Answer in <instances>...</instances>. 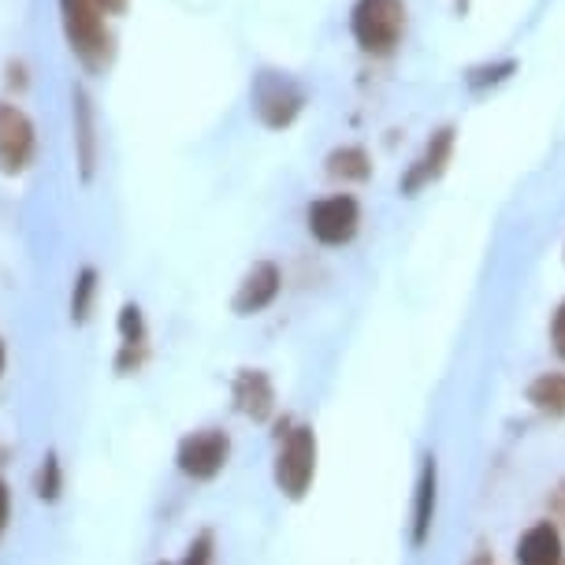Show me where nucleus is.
Instances as JSON below:
<instances>
[{"label":"nucleus","instance_id":"nucleus-9","mask_svg":"<svg viewBox=\"0 0 565 565\" xmlns=\"http://www.w3.org/2000/svg\"><path fill=\"white\" fill-rule=\"evenodd\" d=\"M450 157H454V127H443V130H436V135L428 138L424 153L409 164L406 179H402V194L413 198V194H420L428 183H436L443 171H447Z\"/></svg>","mask_w":565,"mask_h":565},{"label":"nucleus","instance_id":"nucleus-3","mask_svg":"<svg viewBox=\"0 0 565 565\" xmlns=\"http://www.w3.org/2000/svg\"><path fill=\"white\" fill-rule=\"evenodd\" d=\"M60 12H64L71 53L94 71L105 67L113 60V34L105 26V8L97 0H60Z\"/></svg>","mask_w":565,"mask_h":565},{"label":"nucleus","instance_id":"nucleus-19","mask_svg":"<svg viewBox=\"0 0 565 565\" xmlns=\"http://www.w3.org/2000/svg\"><path fill=\"white\" fill-rule=\"evenodd\" d=\"M513 71H518L513 60H502V64H491V67H477V71H469V86L472 89L494 86V83H502V78H510Z\"/></svg>","mask_w":565,"mask_h":565},{"label":"nucleus","instance_id":"nucleus-24","mask_svg":"<svg viewBox=\"0 0 565 565\" xmlns=\"http://www.w3.org/2000/svg\"><path fill=\"white\" fill-rule=\"evenodd\" d=\"M469 565H494V562L488 558V554H477V558H472Z\"/></svg>","mask_w":565,"mask_h":565},{"label":"nucleus","instance_id":"nucleus-23","mask_svg":"<svg viewBox=\"0 0 565 565\" xmlns=\"http://www.w3.org/2000/svg\"><path fill=\"white\" fill-rule=\"evenodd\" d=\"M100 8H105V15H119L127 8V0H97Z\"/></svg>","mask_w":565,"mask_h":565},{"label":"nucleus","instance_id":"nucleus-7","mask_svg":"<svg viewBox=\"0 0 565 565\" xmlns=\"http://www.w3.org/2000/svg\"><path fill=\"white\" fill-rule=\"evenodd\" d=\"M34 160V127L15 105H0V168L19 175Z\"/></svg>","mask_w":565,"mask_h":565},{"label":"nucleus","instance_id":"nucleus-17","mask_svg":"<svg viewBox=\"0 0 565 565\" xmlns=\"http://www.w3.org/2000/svg\"><path fill=\"white\" fill-rule=\"evenodd\" d=\"M34 491L42 502H60V494H64V461H60L56 450H49L42 458V466H38Z\"/></svg>","mask_w":565,"mask_h":565},{"label":"nucleus","instance_id":"nucleus-15","mask_svg":"<svg viewBox=\"0 0 565 565\" xmlns=\"http://www.w3.org/2000/svg\"><path fill=\"white\" fill-rule=\"evenodd\" d=\"M529 402L547 417H565V376L562 372H543L529 383Z\"/></svg>","mask_w":565,"mask_h":565},{"label":"nucleus","instance_id":"nucleus-4","mask_svg":"<svg viewBox=\"0 0 565 565\" xmlns=\"http://www.w3.org/2000/svg\"><path fill=\"white\" fill-rule=\"evenodd\" d=\"M231 461V436L224 428H198L179 439L175 466L186 480H216Z\"/></svg>","mask_w":565,"mask_h":565},{"label":"nucleus","instance_id":"nucleus-13","mask_svg":"<svg viewBox=\"0 0 565 565\" xmlns=\"http://www.w3.org/2000/svg\"><path fill=\"white\" fill-rule=\"evenodd\" d=\"M119 358H116V372H138L141 361H146V320H141V309L138 306H124L119 312Z\"/></svg>","mask_w":565,"mask_h":565},{"label":"nucleus","instance_id":"nucleus-25","mask_svg":"<svg viewBox=\"0 0 565 565\" xmlns=\"http://www.w3.org/2000/svg\"><path fill=\"white\" fill-rule=\"evenodd\" d=\"M0 376H4V342H0Z\"/></svg>","mask_w":565,"mask_h":565},{"label":"nucleus","instance_id":"nucleus-6","mask_svg":"<svg viewBox=\"0 0 565 565\" xmlns=\"http://www.w3.org/2000/svg\"><path fill=\"white\" fill-rule=\"evenodd\" d=\"M309 235L320 246H347L361 227V205L350 194H331L309 205Z\"/></svg>","mask_w":565,"mask_h":565},{"label":"nucleus","instance_id":"nucleus-12","mask_svg":"<svg viewBox=\"0 0 565 565\" xmlns=\"http://www.w3.org/2000/svg\"><path fill=\"white\" fill-rule=\"evenodd\" d=\"M518 565H565V543L554 521H536L518 540Z\"/></svg>","mask_w":565,"mask_h":565},{"label":"nucleus","instance_id":"nucleus-2","mask_svg":"<svg viewBox=\"0 0 565 565\" xmlns=\"http://www.w3.org/2000/svg\"><path fill=\"white\" fill-rule=\"evenodd\" d=\"M353 42L369 56H391L406 34V4L402 0H358L350 12Z\"/></svg>","mask_w":565,"mask_h":565},{"label":"nucleus","instance_id":"nucleus-8","mask_svg":"<svg viewBox=\"0 0 565 565\" xmlns=\"http://www.w3.org/2000/svg\"><path fill=\"white\" fill-rule=\"evenodd\" d=\"M436 502H439V466L436 458H424L417 472V491H413V513H409V543L424 547L436 524Z\"/></svg>","mask_w":565,"mask_h":565},{"label":"nucleus","instance_id":"nucleus-21","mask_svg":"<svg viewBox=\"0 0 565 565\" xmlns=\"http://www.w3.org/2000/svg\"><path fill=\"white\" fill-rule=\"evenodd\" d=\"M551 347L565 361V301L554 309V317H551Z\"/></svg>","mask_w":565,"mask_h":565},{"label":"nucleus","instance_id":"nucleus-11","mask_svg":"<svg viewBox=\"0 0 565 565\" xmlns=\"http://www.w3.org/2000/svg\"><path fill=\"white\" fill-rule=\"evenodd\" d=\"M279 282H282V271L279 265H271V260H257L254 268L242 276L238 290H235V312L238 317H254V312H265L271 301L279 295Z\"/></svg>","mask_w":565,"mask_h":565},{"label":"nucleus","instance_id":"nucleus-18","mask_svg":"<svg viewBox=\"0 0 565 565\" xmlns=\"http://www.w3.org/2000/svg\"><path fill=\"white\" fill-rule=\"evenodd\" d=\"M94 298H97V271L94 268H83L75 276V290H71V320L83 324L94 309Z\"/></svg>","mask_w":565,"mask_h":565},{"label":"nucleus","instance_id":"nucleus-22","mask_svg":"<svg viewBox=\"0 0 565 565\" xmlns=\"http://www.w3.org/2000/svg\"><path fill=\"white\" fill-rule=\"evenodd\" d=\"M8 521H12V488L0 477V536L8 532Z\"/></svg>","mask_w":565,"mask_h":565},{"label":"nucleus","instance_id":"nucleus-1","mask_svg":"<svg viewBox=\"0 0 565 565\" xmlns=\"http://www.w3.org/2000/svg\"><path fill=\"white\" fill-rule=\"evenodd\" d=\"M276 461H271V477H276V488L282 499L301 502L317 480V431L309 424H279L276 436Z\"/></svg>","mask_w":565,"mask_h":565},{"label":"nucleus","instance_id":"nucleus-10","mask_svg":"<svg viewBox=\"0 0 565 565\" xmlns=\"http://www.w3.org/2000/svg\"><path fill=\"white\" fill-rule=\"evenodd\" d=\"M231 398H235V409L242 417H249L254 424H265L276 413V387H271L268 372L260 369H242L231 383Z\"/></svg>","mask_w":565,"mask_h":565},{"label":"nucleus","instance_id":"nucleus-5","mask_svg":"<svg viewBox=\"0 0 565 565\" xmlns=\"http://www.w3.org/2000/svg\"><path fill=\"white\" fill-rule=\"evenodd\" d=\"M254 108L268 130H282L295 124L298 113L306 108V94H301L295 78L279 75V71H260L254 86Z\"/></svg>","mask_w":565,"mask_h":565},{"label":"nucleus","instance_id":"nucleus-16","mask_svg":"<svg viewBox=\"0 0 565 565\" xmlns=\"http://www.w3.org/2000/svg\"><path fill=\"white\" fill-rule=\"evenodd\" d=\"M369 171H372L369 153L361 146H342L328 157V175L342 179V183H365Z\"/></svg>","mask_w":565,"mask_h":565},{"label":"nucleus","instance_id":"nucleus-20","mask_svg":"<svg viewBox=\"0 0 565 565\" xmlns=\"http://www.w3.org/2000/svg\"><path fill=\"white\" fill-rule=\"evenodd\" d=\"M209 562H212V532H198L194 543L186 547L183 565H209Z\"/></svg>","mask_w":565,"mask_h":565},{"label":"nucleus","instance_id":"nucleus-14","mask_svg":"<svg viewBox=\"0 0 565 565\" xmlns=\"http://www.w3.org/2000/svg\"><path fill=\"white\" fill-rule=\"evenodd\" d=\"M75 146H78V168H83V179H89L97 168V135H94V108H89V97L83 89L75 94Z\"/></svg>","mask_w":565,"mask_h":565}]
</instances>
